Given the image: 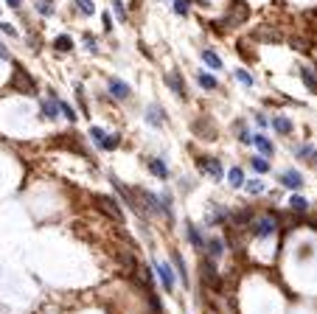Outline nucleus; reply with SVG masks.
<instances>
[{
    "instance_id": "nucleus-19",
    "label": "nucleus",
    "mask_w": 317,
    "mask_h": 314,
    "mask_svg": "<svg viewBox=\"0 0 317 314\" xmlns=\"http://www.w3.org/2000/svg\"><path fill=\"white\" fill-rule=\"evenodd\" d=\"M110 93H112L115 98H121V101L132 96V93H129V87L124 85V82H118V78H112V82H110Z\"/></svg>"
},
{
    "instance_id": "nucleus-31",
    "label": "nucleus",
    "mask_w": 317,
    "mask_h": 314,
    "mask_svg": "<svg viewBox=\"0 0 317 314\" xmlns=\"http://www.w3.org/2000/svg\"><path fill=\"white\" fill-rule=\"evenodd\" d=\"M188 9H191V0H174V12H177L180 17H185Z\"/></svg>"
},
{
    "instance_id": "nucleus-12",
    "label": "nucleus",
    "mask_w": 317,
    "mask_h": 314,
    "mask_svg": "<svg viewBox=\"0 0 317 314\" xmlns=\"http://www.w3.org/2000/svg\"><path fill=\"white\" fill-rule=\"evenodd\" d=\"M269 124H272V129H275L278 135H292V121H289V118H284V115H275Z\"/></svg>"
},
{
    "instance_id": "nucleus-9",
    "label": "nucleus",
    "mask_w": 317,
    "mask_h": 314,
    "mask_svg": "<svg viewBox=\"0 0 317 314\" xmlns=\"http://www.w3.org/2000/svg\"><path fill=\"white\" fill-rule=\"evenodd\" d=\"M185 233H188V242L194 244L196 250H205V239H202V233H200V227L196 224H191V222H185Z\"/></svg>"
},
{
    "instance_id": "nucleus-23",
    "label": "nucleus",
    "mask_w": 317,
    "mask_h": 314,
    "mask_svg": "<svg viewBox=\"0 0 317 314\" xmlns=\"http://www.w3.org/2000/svg\"><path fill=\"white\" fill-rule=\"evenodd\" d=\"M250 166H253L256 174H267V171H269V163L264 160V157H250Z\"/></svg>"
},
{
    "instance_id": "nucleus-18",
    "label": "nucleus",
    "mask_w": 317,
    "mask_h": 314,
    "mask_svg": "<svg viewBox=\"0 0 317 314\" xmlns=\"http://www.w3.org/2000/svg\"><path fill=\"white\" fill-rule=\"evenodd\" d=\"M135 275H138V281H140V284L146 286V292H152V289H154L152 269H149V266H138V272H135Z\"/></svg>"
},
{
    "instance_id": "nucleus-22",
    "label": "nucleus",
    "mask_w": 317,
    "mask_h": 314,
    "mask_svg": "<svg viewBox=\"0 0 317 314\" xmlns=\"http://www.w3.org/2000/svg\"><path fill=\"white\" fill-rule=\"evenodd\" d=\"M227 180H230V185H233V188H242V185H244V171L239 169V166H233L230 174H227Z\"/></svg>"
},
{
    "instance_id": "nucleus-38",
    "label": "nucleus",
    "mask_w": 317,
    "mask_h": 314,
    "mask_svg": "<svg viewBox=\"0 0 317 314\" xmlns=\"http://www.w3.org/2000/svg\"><path fill=\"white\" fill-rule=\"evenodd\" d=\"M101 20H104V28L110 31V28H112V20H110V14H104V17H101Z\"/></svg>"
},
{
    "instance_id": "nucleus-39",
    "label": "nucleus",
    "mask_w": 317,
    "mask_h": 314,
    "mask_svg": "<svg viewBox=\"0 0 317 314\" xmlns=\"http://www.w3.org/2000/svg\"><path fill=\"white\" fill-rule=\"evenodd\" d=\"M256 121H258V127H267V124H269V121H267V118H264V115H261V112H258V115H256Z\"/></svg>"
},
{
    "instance_id": "nucleus-17",
    "label": "nucleus",
    "mask_w": 317,
    "mask_h": 314,
    "mask_svg": "<svg viewBox=\"0 0 317 314\" xmlns=\"http://www.w3.org/2000/svg\"><path fill=\"white\" fill-rule=\"evenodd\" d=\"M253 146H256L261 154H272V140L267 135H253Z\"/></svg>"
},
{
    "instance_id": "nucleus-33",
    "label": "nucleus",
    "mask_w": 317,
    "mask_h": 314,
    "mask_svg": "<svg viewBox=\"0 0 317 314\" xmlns=\"http://www.w3.org/2000/svg\"><path fill=\"white\" fill-rule=\"evenodd\" d=\"M236 78L242 82V85H247V87H253V82H256V78H253L247 70H236Z\"/></svg>"
},
{
    "instance_id": "nucleus-15",
    "label": "nucleus",
    "mask_w": 317,
    "mask_h": 314,
    "mask_svg": "<svg viewBox=\"0 0 317 314\" xmlns=\"http://www.w3.org/2000/svg\"><path fill=\"white\" fill-rule=\"evenodd\" d=\"M300 78L306 82V87H309L311 93H317V73L311 70L309 65H303V67H300Z\"/></svg>"
},
{
    "instance_id": "nucleus-34",
    "label": "nucleus",
    "mask_w": 317,
    "mask_h": 314,
    "mask_svg": "<svg viewBox=\"0 0 317 314\" xmlns=\"http://www.w3.org/2000/svg\"><path fill=\"white\" fill-rule=\"evenodd\" d=\"M118 143H121V138H118V135H107V140H104V146H101V149H107V151H110V149H115Z\"/></svg>"
},
{
    "instance_id": "nucleus-32",
    "label": "nucleus",
    "mask_w": 317,
    "mask_h": 314,
    "mask_svg": "<svg viewBox=\"0 0 317 314\" xmlns=\"http://www.w3.org/2000/svg\"><path fill=\"white\" fill-rule=\"evenodd\" d=\"M244 188H247L250 193H264V182L261 180H247V182H244Z\"/></svg>"
},
{
    "instance_id": "nucleus-11",
    "label": "nucleus",
    "mask_w": 317,
    "mask_h": 314,
    "mask_svg": "<svg viewBox=\"0 0 317 314\" xmlns=\"http://www.w3.org/2000/svg\"><path fill=\"white\" fill-rule=\"evenodd\" d=\"M149 171H152L157 180H169V166H166L160 157H152V160H149Z\"/></svg>"
},
{
    "instance_id": "nucleus-10",
    "label": "nucleus",
    "mask_w": 317,
    "mask_h": 314,
    "mask_svg": "<svg viewBox=\"0 0 317 314\" xmlns=\"http://www.w3.org/2000/svg\"><path fill=\"white\" fill-rule=\"evenodd\" d=\"M163 78L169 82V87H171L174 93H177L180 98H185V85H183V78H180V73H174V70H171V73H166Z\"/></svg>"
},
{
    "instance_id": "nucleus-4",
    "label": "nucleus",
    "mask_w": 317,
    "mask_h": 314,
    "mask_svg": "<svg viewBox=\"0 0 317 314\" xmlns=\"http://www.w3.org/2000/svg\"><path fill=\"white\" fill-rule=\"evenodd\" d=\"M96 205L101 208V211L107 213V216H110L112 222H118V224L124 222V208L118 205V200H112V197H104V193H98V197H96Z\"/></svg>"
},
{
    "instance_id": "nucleus-40",
    "label": "nucleus",
    "mask_w": 317,
    "mask_h": 314,
    "mask_svg": "<svg viewBox=\"0 0 317 314\" xmlns=\"http://www.w3.org/2000/svg\"><path fill=\"white\" fill-rule=\"evenodd\" d=\"M6 3H9L12 9H20V0H6Z\"/></svg>"
},
{
    "instance_id": "nucleus-26",
    "label": "nucleus",
    "mask_w": 317,
    "mask_h": 314,
    "mask_svg": "<svg viewBox=\"0 0 317 314\" xmlns=\"http://www.w3.org/2000/svg\"><path fill=\"white\" fill-rule=\"evenodd\" d=\"M200 85L205 87V90H216V87H219V82H216L214 76H208V73H200Z\"/></svg>"
},
{
    "instance_id": "nucleus-37",
    "label": "nucleus",
    "mask_w": 317,
    "mask_h": 314,
    "mask_svg": "<svg viewBox=\"0 0 317 314\" xmlns=\"http://www.w3.org/2000/svg\"><path fill=\"white\" fill-rule=\"evenodd\" d=\"M85 43H87V48H90V51H96V40H93V36H90V34H87V36H85Z\"/></svg>"
},
{
    "instance_id": "nucleus-3",
    "label": "nucleus",
    "mask_w": 317,
    "mask_h": 314,
    "mask_svg": "<svg viewBox=\"0 0 317 314\" xmlns=\"http://www.w3.org/2000/svg\"><path fill=\"white\" fill-rule=\"evenodd\" d=\"M247 17H250V9H247V3L244 0H233L230 9H227V17H225V25H242L247 23Z\"/></svg>"
},
{
    "instance_id": "nucleus-6",
    "label": "nucleus",
    "mask_w": 317,
    "mask_h": 314,
    "mask_svg": "<svg viewBox=\"0 0 317 314\" xmlns=\"http://www.w3.org/2000/svg\"><path fill=\"white\" fill-rule=\"evenodd\" d=\"M196 163H200V169L205 171V174L214 177V180H222V177H225V169H222L219 157H200Z\"/></svg>"
},
{
    "instance_id": "nucleus-21",
    "label": "nucleus",
    "mask_w": 317,
    "mask_h": 314,
    "mask_svg": "<svg viewBox=\"0 0 317 314\" xmlns=\"http://www.w3.org/2000/svg\"><path fill=\"white\" fill-rule=\"evenodd\" d=\"M289 208H292V211H298V213H306V211H309V200H306V197H300V193H295L292 200H289Z\"/></svg>"
},
{
    "instance_id": "nucleus-25",
    "label": "nucleus",
    "mask_w": 317,
    "mask_h": 314,
    "mask_svg": "<svg viewBox=\"0 0 317 314\" xmlns=\"http://www.w3.org/2000/svg\"><path fill=\"white\" fill-rule=\"evenodd\" d=\"M59 112L65 115V118H67V121H70V124H76V109L70 107V104H67V101H62V98H59Z\"/></svg>"
},
{
    "instance_id": "nucleus-30",
    "label": "nucleus",
    "mask_w": 317,
    "mask_h": 314,
    "mask_svg": "<svg viewBox=\"0 0 317 314\" xmlns=\"http://www.w3.org/2000/svg\"><path fill=\"white\" fill-rule=\"evenodd\" d=\"M112 12L118 14V23H127V9H124L121 0H112Z\"/></svg>"
},
{
    "instance_id": "nucleus-2",
    "label": "nucleus",
    "mask_w": 317,
    "mask_h": 314,
    "mask_svg": "<svg viewBox=\"0 0 317 314\" xmlns=\"http://www.w3.org/2000/svg\"><path fill=\"white\" fill-rule=\"evenodd\" d=\"M200 275H202V284L211 286L214 292H219V289H222V278H219V269H216L214 258H205V261H202Z\"/></svg>"
},
{
    "instance_id": "nucleus-29",
    "label": "nucleus",
    "mask_w": 317,
    "mask_h": 314,
    "mask_svg": "<svg viewBox=\"0 0 317 314\" xmlns=\"http://www.w3.org/2000/svg\"><path fill=\"white\" fill-rule=\"evenodd\" d=\"M76 9L82 14H96V6H93V0H76Z\"/></svg>"
},
{
    "instance_id": "nucleus-16",
    "label": "nucleus",
    "mask_w": 317,
    "mask_h": 314,
    "mask_svg": "<svg viewBox=\"0 0 317 314\" xmlns=\"http://www.w3.org/2000/svg\"><path fill=\"white\" fill-rule=\"evenodd\" d=\"M208 247V258H222V253H225V242H222V239H211V242L205 244Z\"/></svg>"
},
{
    "instance_id": "nucleus-24",
    "label": "nucleus",
    "mask_w": 317,
    "mask_h": 314,
    "mask_svg": "<svg viewBox=\"0 0 317 314\" xmlns=\"http://www.w3.org/2000/svg\"><path fill=\"white\" fill-rule=\"evenodd\" d=\"M54 48L56 51H70V48H73V40H70L67 34H62V36H56V40H54Z\"/></svg>"
},
{
    "instance_id": "nucleus-7",
    "label": "nucleus",
    "mask_w": 317,
    "mask_h": 314,
    "mask_svg": "<svg viewBox=\"0 0 317 314\" xmlns=\"http://www.w3.org/2000/svg\"><path fill=\"white\" fill-rule=\"evenodd\" d=\"M152 269L157 272V278H160V284H163V289L166 292H174V269H171L169 264H154Z\"/></svg>"
},
{
    "instance_id": "nucleus-8",
    "label": "nucleus",
    "mask_w": 317,
    "mask_h": 314,
    "mask_svg": "<svg viewBox=\"0 0 317 314\" xmlns=\"http://www.w3.org/2000/svg\"><path fill=\"white\" fill-rule=\"evenodd\" d=\"M281 185L289 188V191H300V188H303V177H300L298 171H284V174H281Z\"/></svg>"
},
{
    "instance_id": "nucleus-14",
    "label": "nucleus",
    "mask_w": 317,
    "mask_h": 314,
    "mask_svg": "<svg viewBox=\"0 0 317 314\" xmlns=\"http://www.w3.org/2000/svg\"><path fill=\"white\" fill-rule=\"evenodd\" d=\"M233 213L227 211V208H222V205H216L214 208V213H211V219H208V224H225L227 219H230Z\"/></svg>"
},
{
    "instance_id": "nucleus-20",
    "label": "nucleus",
    "mask_w": 317,
    "mask_h": 314,
    "mask_svg": "<svg viewBox=\"0 0 317 314\" xmlns=\"http://www.w3.org/2000/svg\"><path fill=\"white\" fill-rule=\"evenodd\" d=\"M146 121L152 124V127H163V124H166V115L160 112V107H149V112H146Z\"/></svg>"
},
{
    "instance_id": "nucleus-28",
    "label": "nucleus",
    "mask_w": 317,
    "mask_h": 314,
    "mask_svg": "<svg viewBox=\"0 0 317 314\" xmlns=\"http://www.w3.org/2000/svg\"><path fill=\"white\" fill-rule=\"evenodd\" d=\"M90 138H93V143L104 146V140H107V132H104L101 127H93V129H90Z\"/></svg>"
},
{
    "instance_id": "nucleus-1",
    "label": "nucleus",
    "mask_w": 317,
    "mask_h": 314,
    "mask_svg": "<svg viewBox=\"0 0 317 314\" xmlns=\"http://www.w3.org/2000/svg\"><path fill=\"white\" fill-rule=\"evenodd\" d=\"M12 90L23 93V96H31V93L37 90V85H34V78L28 76V70L20 65H14V76H12Z\"/></svg>"
},
{
    "instance_id": "nucleus-35",
    "label": "nucleus",
    "mask_w": 317,
    "mask_h": 314,
    "mask_svg": "<svg viewBox=\"0 0 317 314\" xmlns=\"http://www.w3.org/2000/svg\"><path fill=\"white\" fill-rule=\"evenodd\" d=\"M37 9H39V14H45V17H48V14H54V6H51V3H45V0H39Z\"/></svg>"
},
{
    "instance_id": "nucleus-41",
    "label": "nucleus",
    "mask_w": 317,
    "mask_h": 314,
    "mask_svg": "<svg viewBox=\"0 0 317 314\" xmlns=\"http://www.w3.org/2000/svg\"><path fill=\"white\" fill-rule=\"evenodd\" d=\"M0 56H3V59H9V51L3 48V45H0Z\"/></svg>"
},
{
    "instance_id": "nucleus-5",
    "label": "nucleus",
    "mask_w": 317,
    "mask_h": 314,
    "mask_svg": "<svg viewBox=\"0 0 317 314\" xmlns=\"http://www.w3.org/2000/svg\"><path fill=\"white\" fill-rule=\"evenodd\" d=\"M275 230H278V222H275L272 216H261L253 222V236L256 239H267V236H272Z\"/></svg>"
},
{
    "instance_id": "nucleus-27",
    "label": "nucleus",
    "mask_w": 317,
    "mask_h": 314,
    "mask_svg": "<svg viewBox=\"0 0 317 314\" xmlns=\"http://www.w3.org/2000/svg\"><path fill=\"white\" fill-rule=\"evenodd\" d=\"M202 59H205V65H211V67H222V59L214 54V51H202Z\"/></svg>"
},
{
    "instance_id": "nucleus-13",
    "label": "nucleus",
    "mask_w": 317,
    "mask_h": 314,
    "mask_svg": "<svg viewBox=\"0 0 317 314\" xmlns=\"http://www.w3.org/2000/svg\"><path fill=\"white\" fill-rule=\"evenodd\" d=\"M171 264H174V272L180 275V281H183V284H188V272H185V261H183V255H180L177 250L171 253Z\"/></svg>"
},
{
    "instance_id": "nucleus-36",
    "label": "nucleus",
    "mask_w": 317,
    "mask_h": 314,
    "mask_svg": "<svg viewBox=\"0 0 317 314\" xmlns=\"http://www.w3.org/2000/svg\"><path fill=\"white\" fill-rule=\"evenodd\" d=\"M0 31H3V34H9V36H17V28H14V25H9V23H0Z\"/></svg>"
}]
</instances>
